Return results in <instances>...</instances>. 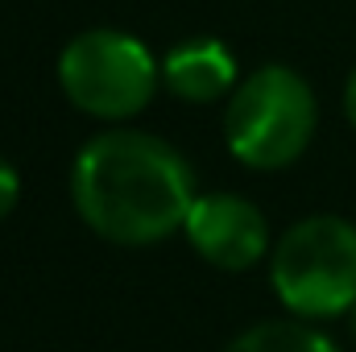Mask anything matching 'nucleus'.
Returning <instances> with one entry per match:
<instances>
[{
    "mask_svg": "<svg viewBox=\"0 0 356 352\" xmlns=\"http://www.w3.org/2000/svg\"><path fill=\"white\" fill-rule=\"evenodd\" d=\"M79 220L112 245H158L186 224L199 199L195 170L170 141L141 129H108L71 162Z\"/></svg>",
    "mask_w": 356,
    "mask_h": 352,
    "instance_id": "obj_1",
    "label": "nucleus"
},
{
    "mask_svg": "<svg viewBox=\"0 0 356 352\" xmlns=\"http://www.w3.org/2000/svg\"><path fill=\"white\" fill-rule=\"evenodd\" d=\"M269 282L298 319H336L356 307V224L340 216H307L290 224L273 253Z\"/></svg>",
    "mask_w": 356,
    "mask_h": 352,
    "instance_id": "obj_2",
    "label": "nucleus"
},
{
    "mask_svg": "<svg viewBox=\"0 0 356 352\" xmlns=\"http://www.w3.org/2000/svg\"><path fill=\"white\" fill-rule=\"evenodd\" d=\"M315 91L290 67H261L228 95L224 141L236 162L282 170L302 158L315 137Z\"/></svg>",
    "mask_w": 356,
    "mask_h": 352,
    "instance_id": "obj_3",
    "label": "nucleus"
},
{
    "mask_svg": "<svg viewBox=\"0 0 356 352\" xmlns=\"http://www.w3.org/2000/svg\"><path fill=\"white\" fill-rule=\"evenodd\" d=\"M158 75L162 67L149 58V50L120 29H88L58 54V83L67 99L95 120L137 116L154 99Z\"/></svg>",
    "mask_w": 356,
    "mask_h": 352,
    "instance_id": "obj_4",
    "label": "nucleus"
},
{
    "mask_svg": "<svg viewBox=\"0 0 356 352\" xmlns=\"http://www.w3.org/2000/svg\"><path fill=\"white\" fill-rule=\"evenodd\" d=\"M182 232L203 262L220 265V269H249L273 253L261 207L249 203L245 195H232V191L199 195L186 211Z\"/></svg>",
    "mask_w": 356,
    "mask_h": 352,
    "instance_id": "obj_5",
    "label": "nucleus"
},
{
    "mask_svg": "<svg viewBox=\"0 0 356 352\" xmlns=\"http://www.w3.org/2000/svg\"><path fill=\"white\" fill-rule=\"evenodd\" d=\"M162 83L175 91L178 99L211 104V99L236 91V58L216 38L182 42V46H175L166 54V63H162Z\"/></svg>",
    "mask_w": 356,
    "mask_h": 352,
    "instance_id": "obj_6",
    "label": "nucleus"
},
{
    "mask_svg": "<svg viewBox=\"0 0 356 352\" xmlns=\"http://www.w3.org/2000/svg\"><path fill=\"white\" fill-rule=\"evenodd\" d=\"M224 352H340L327 332L307 319H266L245 328Z\"/></svg>",
    "mask_w": 356,
    "mask_h": 352,
    "instance_id": "obj_7",
    "label": "nucleus"
},
{
    "mask_svg": "<svg viewBox=\"0 0 356 352\" xmlns=\"http://www.w3.org/2000/svg\"><path fill=\"white\" fill-rule=\"evenodd\" d=\"M17 195H21V178H17V170H13V162L0 158V220L17 207Z\"/></svg>",
    "mask_w": 356,
    "mask_h": 352,
    "instance_id": "obj_8",
    "label": "nucleus"
},
{
    "mask_svg": "<svg viewBox=\"0 0 356 352\" xmlns=\"http://www.w3.org/2000/svg\"><path fill=\"white\" fill-rule=\"evenodd\" d=\"M344 112L356 125V67H353V75H348V88H344Z\"/></svg>",
    "mask_w": 356,
    "mask_h": 352,
    "instance_id": "obj_9",
    "label": "nucleus"
},
{
    "mask_svg": "<svg viewBox=\"0 0 356 352\" xmlns=\"http://www.w3.org/2000/svg\"><path fill=\"white\" fill-rule=\"evenodd\" d=\"M348 328H353V340H356V307L348 311Z\"/></svg>",
    "mask_w": 356,
    "mask_h": 352,
    "instance_id": "obj_10",
    "label": "nucleus"
}]
</instances>
